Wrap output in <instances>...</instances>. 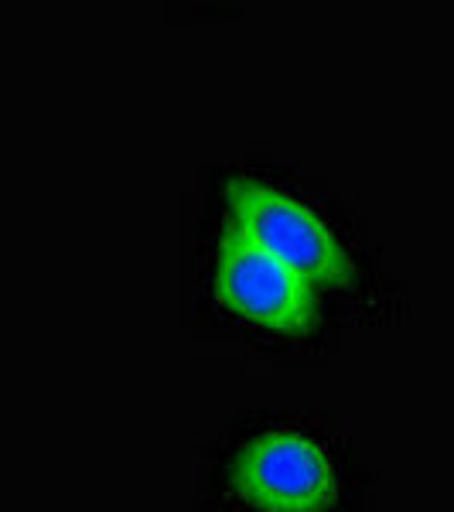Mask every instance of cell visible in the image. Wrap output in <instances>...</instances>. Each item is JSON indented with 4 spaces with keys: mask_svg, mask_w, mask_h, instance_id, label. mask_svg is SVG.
Returning <instances> with one entry per match:
<instances>
[{
    "mask_svg": "<svg viewBox=\"0 0 454 512\" xmlns=\"http://www.w3.org/2000/svg\"><path fill=\"white\" fill-rule=\"evenodd\" d=\"M229 492L250 512H328L338 499V461L304 427H267L233 454Z\"/></svg>",
    "mask_w": 454,
    "mask_h": 512,
    "instance_id": "6da1fadb",
    "label": "cell"
},
{
    "mask_svg": "<svg viewBox=\"0 0 454 512\" xmlns=\"http://www.w3.org/2000/svg\"><path fill=\"white\" fill-rule=\"evenodd\" d=\"M212 291L233 318L274 335H304L318 321L315 287L270 256L233 222L219 239Z\"/></svg>",
    "mask_w": 454,
    "mask_h": 512,
    "instance_id": "7a4b0ae2",
    "label": "cell"
},
{
    "mask_svg": "<svg viewBox=\"0 0 454 512\" xmlns=\"http://www.w3.org/2000/svg\"><path fill=\"white\" fill-rule=\"evenodd\" d=\"M226 205L233 226L308 284L345 287L352 280V260L338 246L332 229L287 192L253 178H236L226 188Z\"/></svg>",
    "mask_w": 454,
    "mask_h": 512,
    "instance_id": "3957f363",
    "label": "cell"
}]
</instances>
